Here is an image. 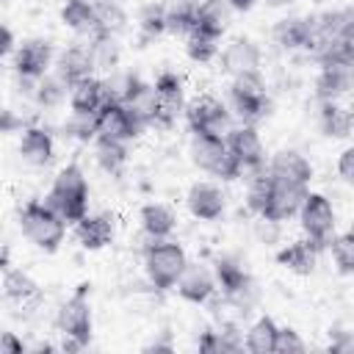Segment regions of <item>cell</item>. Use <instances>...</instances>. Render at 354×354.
Instances as JSON below:
<instances>
[{
    "label": "cell",
    "instance_id": "cell-31",
    "mask_svg": "<svg viewBox=\"0 0 354 354\" xmlns=\"http://www.w3.org/2000/svg\"><path fill=\"white\" fill-rule=\"evenodd\" d=\"M133 113H136V119L141 122V124H149V122H155V113H158V97H155V86H149V83H138L136 86V91L127 97V102H124Z\"/></svg>",
    "mask_w": 354,
    "mask_h": 354
},
{
    "label": "cell",
    "instance_id": "cell-37",
    "mask_svg": "<svg viewBox=\"0 0 354 354\" xmlns=\"http://www.w3.org/2000/svg\"><path fill=\"white\" fill-rule=\"evenodd\" d=\"M66 83L58 77V75H53V77H39V86H36V102L39 105H44V108H50V105H58L61 100H64V94H66Z\"/></svg>",
    "mask_w": 354,
    "mask_h": 354
},
{
    "label": "cell",
    "instance_id": "cell-43",
    "mask_svg": "<svg viewBox=\"0 0 354 354\" xmlns=\"http://www.w3.org/2000/svg\"><path fill=\"white\" fill-rule=\"evenodd\" d=\"M274 351H279V354H299V351H304V340L299 337V332L296 329H279L277 332V348Z\"/></svg>",
    "mask_w": 354,
    "mask_h": 354
},
{
    "label": "cell",
    "instance_id": "cell-13",
    "mask_svg": "<svg viewBox=\"0 0 354 354\" xmlns=\"http://www.w3.org/2000/svg\"><path fill=\"white\" fill-rule=\"evenodd\" d=\"M315 91H318L321 102H332V100L354 91V64H346V61L324 64V69L315 80Z\"/></svg>",
    "mask_w": 354,
    "mask_h": 354
},
{
    "label": "cell",
    "instance_id": "cell-24",
    "mask_svg": "<svg viewBox=\"0 0 354 354\" xmlns=\"http://www.w3.org/2000/svg\"><path fill=\"white\" fill-rule=\"evenodd\" d=\"M61 22L75 30V33H88L97 36L100 33V22H97V8L88 0H66L61 8Z\"/></svg>",
    "mask_w": 354,
    "mask_h": 354
},
{
    "label": "cell",
    "instance_id": "cell-27",
    "mask_svg": "<svg viewBox=\"0 0 354 354\" xmlns=\"http://www.w3.org/2000/svg\"><path fill=\"white\" fill-rule=\"evenodd\" d=\"M307 39H310V19L288 17V19H279V22L274 25V41H277L282 50L307 47Z\"/></svg>",
    "mask_w": 354,
    "mask_h": 354
},
{
    "label": "cell",
    "instance_id": "cell-1",
    "mask_svg": "<svg viewBox=\"0 0 354 354\" xmlns=\"http://www.w3.org/2000/svg\"><path fill=\"white\" fill-rule=\"evenodd\" d=\"M66 224H77L88 216V183L80 171V166H64L53 183L50 196L44 199Z\"/></svg>",
    "mask_w": 354,
    "mask_h": 354
},
{
    "label": "cell",
    "instance_id": "cell-41",
    "mask_svg": "<svg viewBox=\"0 0 354 354\" xmlns=\"http://www.w3.org/2000/svg\"><path fill=\"white\" fill-rule=\"evenodd\" d=\"M241 343L232 337V332H202L199 335V351L216 354V351H238Z\"/></svg>",
    "mask_w": 354,
    "mask_h": 354
},
{
    "label": "cell",
    "instance_id": "cell-38",
    "mask_svg": "<svg viewBox=\"0 0 354 354\" xmlns=\"http://www.w3.org/2000/svg\"><path fill=\"white\" fill-rule=\"evenodd\" d=\"M271 185H274V177L268 174V169H266V171H257V174L252 177L246 199H249V207H252L254 213H263V207H266V202H268V196H271Z\"/></svg>",
    "mask_w": 354,
    "mask_h": 354
},
{
    "label": "cell",
    "instance_id": "cell-47",
    "mask_svg": "<svg viewBox=\"0 0 354 354\" xmlns=\"http://www.w3.org/2000/svg\"><path fill=\"white\" fill-rule=\"evenodd\" d=\"M3 53L6 55L14 53V33H11V28H3Z\"/></svg>",
    "mask_w": 354,
    "mask_h": 354
},
{
    "label": "cell",
    "instance_id": "cell-7",
    "mask_svg": "<svg viewBox=\"0 0 354 354\" xmlns=\"http://www.w3.org/2000/svg\"><path fill=\"white\" fill-rule=\"evenodd\" d=\"M216 282L224 290L227 301L235 304L241 313H249V307L257 301V285L254 279L230 257L216 260Z\"/></svg>",
    "mask_w": 354,
    "mask_h": 354
},
{
    "label": "cell",
    "instance_id": "cell-45",
    "mask_svg": "<svg viewBox=\"0 0 354 354\" xmlns=\"http://www.w3.org/2000/svg\"><path fill=\"white\" fill-rule=\"evenodd\" d=\"M337 174L343 177V183L354 185V147L346 149V152L337 158Z\"/></svg>",
    "mask_w": 354,
    "mask_h": 354
},
{
    "label": "cell",
    "instance_id": "cell-14",
    "mask_svg": "<svg viewBox=\"0 0 354 354\" xmlns=\"http://www.w3.org/2000/svg\"><path fill=\"white\" fill-rule=\"evenodd\" d=\"M155 97H158V113L155 122L158 124H171L177 119V113L183 111V80L174 72H160L155 80Z\"/></svg>",
    "mask_w": 354,
    "mask_h": 354
},
{
    "label": "cell",
    "instance_id": "cell-29",
    "mask_svg": "<svg viewBox=\"0 0 354 354\" xmlns=\"http://www.w3.org/2000/svg\"><path fill=\"white\" fill-rule=\"evenodd\" d=\"M321 130L329 138H346V136H351V130H354L351 111L340 108L335 100L332 102H324L321 105Z\"/></svg>",
    "mask_w": 354,
    "mask_h": 354
},
{
    "label": "cell",
    "instance_id": "cell-18",
    "mask_svg": "<svg viewBox=\"0 0 354 354\" xmlns=\"http://www.w3.org/2000/svg\"><path fill=\"white\" fill-rule=\"evenodd\" d=\"M188 210L199 221H216L224 213V194L210 183H196L188 191Z\"/></svg>",
    "mask_w": 354,
    "mask_h": 354
},
{
    "label": "cell",
    "instance_id": "cell-20",
    "mask_svg": "<svg viewBox=\"0 0 354 354\" xmlns=\"http://www.w3.org/2000/svg\"><path fill=\"white\" fill-rule=\"evenodd\" d=\"M105 102H108L105 80L83 77L80 83L69 86V108H72V113H97Z\"/></svg>",
    "mask_w": 354,
    "mask_h": 354
},
{
    "label": "cell",
    "instance_id": "cell-42",
    "mask_svg": "<svg viewBox=\"0 0 354 354\" xmlns=\"http://www.w3.org/2000/svg\"><path fill=\"white\" fill-rule=\"evenodd\" d=\"M66 133L80 138V141H88V138H97V113H72L69 124H66Z\"/></svg>",
    "mask_w": 354,
    "mask_h": 354
},
{
    "label": "cell",
    "instance_id": "cell-21",
    "mask_svg": "<svg viewBox=\"0 0 354 354\" xmlns=\"http://www.w3.org/2000/svg\"><path fill=\"white\" fill-rule=\"evenodd\" d=\"M91 69H94V61H91V53L83 50V47H69L58 55L55 61V75L66 83V86H75L80 83L83 77H91Z\"/></svg>",
    "mask_w": 354,
    "mask_h": 354
},
{
    "label": "cell",
    "instance_id": "cell-19",
    "mask_svg": "<svg viewBox=\"0 0 354 354\" xmlns=\"http://www.w3.org/2000/svg\"><path fill=\"white\" fill-rule=\"evenodd\" d=\"M257 64H260V50L252 39H232L221 53V66L232 77L243 72H257Z\"/></svg>",
    "mask_w": 354,
    "mask_h": 354
},
{
    "label": "cell",
    "instance_id": "cell-49",
    "mask_svg": "<svg viewBox=\"0 0 354 354\" xmlns=\"http://www.w3.org/2000/svg\"><path fill=\"white\" fill-rule=\"evenodd\" d=\"M14 127H17V122H14L11 111H3V130H6V133H11Z\"/></svg>",
    "mask_w": 354,
    "mask_h": 354
},
{
    "label": "cell",
    "instance_id": "cell-26",
    "mask_svg": "<svg viewBox=\"0 0 354 354\" xmlns=\"http://www.w3.org/2000/svg\"><path fill=\"white\" fill-rule=\"evenodd\" d=\"M230 22V6L227 0H202L196 8V19H194V30H202L207 36H221L227 30Z\"/></svg>",
    "mask_w": 354,
    "mask_h": 354
},
{
    "label": "cell",
    "instance_id": "cell-5",
    "mask_svg": "<svg viewBox=\"0 0 354 354\" xmlns=\"http://www.w3.org/2000/svg\"><path fill=\"white\" fill-rule=\"evenodd\" d=\"M230 97H232V105H235L238 116L243 119V124H254L271 113V100L266 94V83H263L260 72L235 75L232 86H230Z\"/></svg>",
    "mask_w": 354,
    "mask_h": 354
},
{
    "label": "cell",
    "instance_id": "cell-34",
    "mask_svg": "<svg viewBox=\"0 0 354 354\" xmlns=\"http://www.w3.org/2000/svg\"><path fill=\"white\" fill-rule=\"evenodd\" d=\"M88 53H91V61H94L97 69H108V72H111V69L116 66V61H119V47H116V41H113L111 33H97V36H91Z\"/></svg>",
    "mask_w": 354,
    "mask_h": 354
},
{
    "label": "cell",
    "instance_id": "cell-4",
    "mask_svg": "<svg viewBox=\"0 0 354 354\" xmlns=\"http://www.w3.org/2000/svg\"><path fill=\"white\" fill-rule=\"evenodd\" d=\"M191 160L221 177V180H238L243 174V166L235 160V155L230 152L227 147V138L221 136H210V133H194V141H191Z\"/></svg>",
    "mask_w": 354,
    "mask_h": 354
},
{
    "label": "cell",
    "instance_id": "cell-28",
    "mask_svg": "<svg viewBox=\"0 0 354 354\" xmlns=\"http://www.w3.org/2000/svg\"><path fill=\"white\" fill-rule=\"evenodd\" d=\"M141 227L144 232L158 241V238H169L171 230H174V213L166 207V205H158V202H149L141 207Z\"/></svg>",
    "mask_w": 354,
    "mask_h": 354
},
{
    "label": "cell",
    "instance_id": "cell-10",
    "mask_svg": "<svg viewBox=\"0 0 354 354\" xmlns=\"http://www.w3.org/2000/svg\"><path fill=\"white\" fill-rule=\"evenodd\" d=\"M141 122L136 119V113L124 105V102H113L108 100L100 111H97V133L116 138V141H133L141 133Z\"/></svg>",
    "mask_w": 354,
    "mask_h": 354
},
{
    "label": "cell",
    "instance_id": "cell-30",
    "mask_svg": "<svg viewBox=\"0 0 354 354\" xmlns=\"http://www.w3.org/2000/svg\"><path fill=\"white\" fill-rule=\"evenodd\" d=\"M277 332H279V326L274 324V318H268V315L257 318L246 332V348L252 354H271L277 348Z\"/></svg>",
    "mask_w": 354,
    "mask_h": 354
},
{
    "label": "cell",
    "instance_id": "cell-51",
    "mask_svg": "<svg viewBox=\"0 0 354 354\" xmlns=\"http://www.w3.org/2000/svg\"><path fill=\"white\" fill-rule=\"evenodd\" d=\"M348 232H351V235H354V224H351V230H348Z\"/></svg>",
    "mask_w": 354,
    "mask_h": 354
},
{
    "label": "cell",
    "instance_id": "cell-40",
    "mask_svg": "<svg viewBox=\"0 0 354 354\" xmlns=\"http://www.w3.org/2000/svg\"><path fill=\"white\" fill-rule=\"evenodd\" d=\"M138 25H141V33H144L147 39L160 36V33L166 30V6H160V3L147 6V8L141 11V17H138Z\"/></svg>",
    "mask_w": 354,
    "mask_h": 354
},
{
    "label": "cell",
    "instance_id": "cell-2",
    "mask_svg": "<svg viewBox=\"0 0 354 354\" xmlns=\"http://www.w3.org/2000/svg\"><path fill=\"white\" fill-rule=\"evenodd\" d=\"M19 227H22V235L44 252H55L66 232V221L47 202H39V199L25 202V207L19 210Z\"/></svg>",
    "mask_w": 354,
    "mask_h": 354
},
{
    "label": "cell",
    "instance_id": "cell-32",
    "mask_svg": "<svg viewBox=\"0 0 354 354\" xmlns=\"http://www.w3.org/2000/svg\"><path fill=\"white\" fill-rule=\"evenodd\" d=\"M97 160L105 171H119L127 160V149H124V141H116V138H108V136H97Z\"/></svg>",
    "mask_w": 354,
    "mask_h": 354
},
{
    "label": "cell",
    "instance_id": "cell-6",
    "mask_svg": "<svg viewBox=\"0 0 354 354\" xmlns=\"http://www.w3.org/2000/svg\"><path fill=\"white\" fill-rule=\"evenodd\" d=\"M86 288L80 285L77 293L72 299H66L58 310V329L64 335V351H77L83 346H88L91 340V307L86 299Z\"/></svg>",
    "mask_w": 354,
    "mask_h": 354
},
{
    "label": "cell",
    "instance_id": "cell-8",
    "mask_svg": "<svg viewBox=\"0 0 354 354\" xmlns=\"http://www.w3.org/2000/svg\"><path fill=\"white\" fill-rule=\"evenodd\" d=\"M299 218H301V230L307 232V238L324 249L332 230H335V210H332V202L324 196V194H307L304 202H301V210H299Z\"/></svg>",
    "mask_w": 354,
    "mask_h": 354
},
{
    "label": "cell",
    "instance_id": "cell-23",
    "mask_svg": "<svg viewBox=\"0 0 354 354\" xmlns=\"http://www.w3.org/2000/svg\"><path fill=\"white\" fill-rule=\"evenodd\" d=\"M19 155L30 166H47L53 160V136L41 127H25L19 141Z\"/></svg>",
    "mask_w": 354,
    "mask_h": 354
},
{
    "label": "cell",
    "instance_id": "cell-16",
    "mask_svg": "<svg viewBox=\"0 0 354 354\" xmlns=\"http://www.w3.org/2000/svg\"><path fill=\"white\" fill-rule=\"evenodd\" d=\"M174 288H177V293H180L185 301L205 304V301L213 296V290H216V277H213L205 266H199V263H188L185 271H183V277L177 279Z\"/></svg>",
    "mask_w": 354,
    "mask_h": 354
},
{
    "label": "cell",
    "instance_id": "cell-15",
    "mask_svg": "<svg viewBox=\"0 0 354 354\" xmlns=\"http://www.w3.org/2000/svg\"><path fill=\"white\" fill-rule=\"evenodd\" d=\"M50 61H53V47L44 39H30L19 44L14 53V69L17 75H25V77H44Z\"/></svg>",
    "mask_w": 354,
    "mask_h": 354
},
{
    "label": "cell",
    "instance_id": "cell-17",
    "mask_svg": "<svg viewBox=\"0 0 354 354\" xmlns=\"http://www.w3.org/2000/svg\"><path fill=\"white\" fill-rule=\"evenodd\" d=\"M268 174L274 180H282V183H293V185H307L310 177H313V166L304 155L293 152V149H282L271 158L268 163Z\"/></svg>",
    "mask_w": 354,
    "mask_h": 354
},
{
    "label": "cell",
    "instance_id": "cell-3",
    "mask_svg": "<svg viewBox=\"0 0 354 354\" xmlns=\"http://www.w3.org/2000/svg\"><path fill=\"white\" fill-rule=\"evenodd\" d=\"M185 266H188V257H185L183 246L169 238H158L144 249V268H147L149 282L158 290L174 288L177 279L183 277Z\"/></svg>",
    "mask_w": 354,
    "mask_h": 354
},
{
    "label": "cell",
    "instance_id": "cell-33",
    "mask_svg": "<svg viewBox=\"0 0 354 354\" xmlns=\"http://www.w3.org/2000/svg\"><path fill=\"white\" fill-rule=\"evenodd\" d=\"M94 8H97L100 33H111V36H113V33L124 30V25H127V14H124V8H122L116 0H97Z\"/></svg>",
    "mask_w": 354,
    "mask_h": 354
},
{
    "label": "cell",
    "instance_id": "cell-48",
    "mask_svg": "<svg viewBox=\"0 0 354 354\" xmlns=\"http://www.w3.org/2000/svg\"><path fill=\"white\" fill-rule=\"evenodd\" d=\"M227 6L235 8V11H249L254 6V0H227Z\"/></svg>",
    "mask_w": 354,
    "mask_h": 354
},
{
    "label": "cell",
    "instance_id": "cell-25",
    "mask_svg": "<svg viewBox=\"0 0 354 354\" xmlns=\"http://www.w3.org/2000/svg\"><path fill=\"white\" fill-rule=\"evenodd\" d=\"M315 260H318V246H315L310 238H307V241L288 243L285 249L277 252V263L285 266V268L293 271V274H313Z\"/></svg>",
    "mask_w": 354,
    "mask_h": 354
},
{
    "label": "cell",
    "instance_id": "cell-36",
    "mask_svg": "<svg viewBox=\"0 0 354 354\" xmlns=\"http://www.w3.org/2000/svg\"><path fill=\"white\" fill-rule=\"evenodd\" d=\"M216 41H218L216 36H207V33H202V30H191L188 39H185V53H188L191 61L207 64V61H213L216 53H218V44H216Z\"/></svg>",
    "mask_w": 354,
    "mask_h": 354
},
{
    "label": "cell",
    "instance_id": "cell-39",
    "mask_svg": "<svg viewBox=\"0 0 354 354\" xmlns=\"http://www.w3.org/2000/svg\"><path fill=\"white\" fill-rule=\"evenodd\" d=\"M332 257L340 274H354V235L351 232L332 238Z\"/></svg>",
    "mask_w": 354,
    "mask_h": 354
},
{
    "label": "cell",
    "instance_id": "cell-50",
    "mask_svg": "<svg viewBox=\"0 0 354 354\" xmlns=\"http://www.w3.org/2000/svg\"><path fill=\"white\" fill-rule=\"evenodd\" d=\"M290 0H266V6H271V8H282V6H288Z\"/></svg>",
    "mask_w": 354,
    "mask_h": 354
},
{
    "label": "cell",
    "instance_id": "cell-44",
    "mask_svg": "<svg viewBox=\"0 0 354 354\" xmlns=\"http://www.w3.org/2000/svg\"><path fill=\"white\" fill-rule=\"evenodd\" d=\"M329 351L335 354H354V332H335L329 340Z\"/></svg>",
    "mask_w": 354,
    "mask_h": 354
},
{
    "label": "cell",
    "instance_id": "cell-9",
    "mask_svg": "<svg viewBox=\"0 0 354 354\" xmlns=\"http://www.w3.org/2000/svg\"><path fill=\"white\" fill-rule=\"evenodd\" d=\"M185 116H188V124H191L194 133H210V136H221L224 138L232 130L230 111L216 97H199V100H194L188 105Z\"/></svg>",
    "mask_w": 354,
    "mask_h": 354
},
{
    "label": "cell",
    "instance_id": "cell-11",
    "mask_svg": "<svg viewBox=\"0 0 354 354\" xmlns=\"http://www.w3.org/2000/svg\"><path fill=\"white\" fill-rule=\"evenodd\" d=\"M227 147L230 152L235 155V160L243 166V171H263V160H266V152H263V141L254 130V124H241V127H232L227 133Z\"/></svg>",
    "mask_w": 354,
    "mask_h": 354
},
{
    "label": "cell",
    "instance_id": "cell-12",
    "mask_svg": "<svg viewBox=\"0 0 354 354\" xmlns=\"http://www.w3.org/2000/svg\"><path fill=\"white\" fill-rule=\"evenodd\" d=\"M307 196V185H293V183H282V180H274L271 185V196L263 207V221H285L290 216H296L301 210V202Z\"/></svg>",
    "mask_w": 354,
    "mask_h": 354
},
{
    "label": "cell",
    "instance_id": "cell-52",
    "mask_svg": "<svg viewBox=\"0 0 354 354\" xmlns=\"http://www.w3.org/2000/svg\"><path fill=\"white\" fill-rule=\"evenodd\" d=\"M351 119H354V105H351Z\"/></svg>",
    "mask_w": 354,
    "mask_h": 354
},
{
    "label": "cell",
    "instance_id": "cell-46",
    "mask_svg": "<svg viewBox=\"0 0 354 354\" xmlns=\"http://www.w3.org/2000/svg\"><path fill=\"white\" fill-rule=\"evenodd\" d=\"M22 351H25V343L17 340L14 332H3V337H0V354H22Z\"/></svg>",
    "mask_w": 354,
    "mask_h": 354
},
{
    "label": "cell",
    "instance_id": "cell-22",
    "mask_svg": "<svg viewBox=\"0 0 354 354\" xmlns=\"http://www.w3.org/2000/svg\"><path fill=\"white\" fill-rule=\"evenodd\" d=\"M75 232H77V241L83 249H102L113 241V218L108 213L86 216L75 224Z\"/></svg>",
    "mask_w": 354,
    "mask_h": 354
},
{
    "label": "cell",
    "instance_id": "cell-35",
    "mask_svg": "<svg viewBox=\"0 0 354 354\" xmlns=\"http://www.w3.org/2000/svg\"><path fill=\"white\" fill-rule=\"evenodd\" d=\"M3 288H6V296L14 299V301H28V299H33L39 293V285L25 271H17V268H8L6 271Z\"/></svg>",
    "mask_w": 354,
    "mask_h": 354
}]
</instances>
